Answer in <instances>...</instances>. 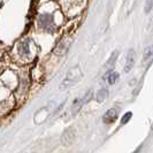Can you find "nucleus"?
I'll return each mask as SVG.
<instances>
[{"label": "nucleus", "mask_w": 153, "mask_h": 153, "mask_svg": "<svg viewBox=\"0 0 153 153\" xmlns=\"http://www.w3.org/2000/svg\"><path fill=\"white\" fill-rule=\"evenodd\" d=\"M83 77V73L81 70L79 66H75L69 70L67 73V76L63 79V82L60 85V89H68L70 86H73L74 84H76L77 82Z\"/></svg>", "instance_id": "f257e3e1"}, {"label": "nucleus", "mask_w": 153, "mask_h": 153, "mask_svg": "<svg viewBox=\"0 0 153 153\" xmlns=\"http://www.w3.org/2000/svg\"><path fill=\"white\" fill-rule=\"evenodd\" d=\"M75 136H76V131H75L74 128H69V129H67V130L63 132V135H62V137H61L62 144L66 146L70 145V144L74 142Z\"/></svg>", "instance_id": "f03ea898"}, {"label": "nucleus", "mask_w": 153, "mask_h": 153, "mask_svg": "<svg viewBox=\"0 0 153 153\" xmlns=\"http://www.w3.org/2000/svg\"><path fill=\"white\" fill-rule=\"evenodd\" d=\"M91 98H92V91H89L82 99H77L76 101L74 102V106L71 108V109H73V114H76L77 112L81 109V107H82L84 104H86L88 101H90Z\"/></svg>", "instance_id": "7ed1b4c3"}, {"label": "nucleus", "mask_w": 153, "mask_h": 153, "mask_svg": "<svg viewBox=\"0 0 153 153\" xmlns=\"http://www.w3.org/2000/svg\"><path fill=\"white\" fill-rule=\"evenodd\" d=\"M135 60H136V54H135V51L131 48L128 52V55H127V61L124 63V71L126 73H129L131 69L134 68V65H135Z\"/></svg>", "instance_id": "20e7f679"}, {"label": "nucleus", "mask_w": 153, "mask_h": 153, "mask_svg": "<svg viewBox=\"0 0 153 153\" xmlns=\"http://www.w3.org/2000/svg\"><path fill=\"white\" fill-rule=\"evenodd\" d=\"M117 116H119V109H116V108H111V109H108L107 112L104 114L102 121L105 123H112L117 119Z\"/></svg>", "instance_id": "39448f33"}, {"label": "nucleus", "mask_w": 153, "mask_h": 153, "mask_svg": "<svg viewBox=\"0 0 153 153\" xmlns=\"http://www.w3.org/2000/svg\"><path fill=\"white\" fill-rule=\"evenodd\" d=\"M69 44H70V40H63V42H61L59 45L56 46V48L54 50V53L56 54V55H63L68 51Z\"/></svg>", "instance_id": "423d86ee"}, {"label": "nucleus", "mask_w": 153, "mask_h": 153, "mask_svg": "<svg viewBox=\"0 0 153 153\" xmlns=\"http://www.w3.org/2000/svg\"><path fill=\"white\" fill-rule=\"evenodd\" d=\"M38 22L43 28H47V29H48V28L52 25V16L47 15V14L42 15L40 17H39Z\"/></svg>", "instance_id": "0eeeda50"}, {"label": "nucleus", "mask_w": 153, "mask_h": 153, "mask_svg": "<svg viewBox=\"0 0 153 153\" xmlns=\"http://www.w3.org/2000/svg\"><path fill=\"white\" fill-rule=\"evenodd\" d=\"M119 77H120L119 73H116V71H109V73H107L104 76V79H106L109 84H114L115 82H117Z\"/></svg>", "instance_id": "6e6552de"}, {"label": "nucleus", "mask_w": 153, "mask_h": 153, "mask_svg": "<svg viewBox=\"0 0 153 153\" xmlns=\"http://www.w3.org/2000/svg\"><path fill=\"white\" fill-rule=\"evenodd\" d=\"M152 58H153V47H152V46H150V47L145 48V51H144V55H143V61L146 63V62L150 61Z\"/></svg>", "instance_id": "1a4fd4ad"}, {"label": "nucleus", "mask_w": 153, "mask_h": 153, "mask_svg": "<svg viewBox=\"0 0 153 153\" xmlns=\"http://www.w3.org/2000/svg\"><path fill=\"white\" fill-rule=\"evenodd\" d=\"M107 97H108V91L106 89H101V90H99V91L97 92L96 99H97V101H99V102H102Z\"/></svg>", "instance_id": "9d476101"}, {"label": "nucleus", "mask_w": 153, "mask_h": 153, "mask_svg": "<svg viewBox=\"0 0 153 153\" xmlns=\"http://www.w3.org/2000/svg\"><path fill=\"white\" fill-rule=\"evenodd\" d=\"M19 52L22 55H28L29 54V43L28 42H23L19 46Z\"/></svg>", "instance_id": "9b49d317"}, {"label": "nucleus", "mask_w": 153, "mask_h": 153, "mask_svg": "<svg viewBox=\"0 0 153 153\" xmlns=\"http://www.w3.org/2000/svg\"><path fill=\"white\" fill-rule=\"evenodd\" d=\"M117 55H119V52L117 51H115L114 53L112 54V56L109 58V60L107 61V65H106V68H111L113 65H114V62L116 61V59H117Z\"/></svg>", "instance_id": "f8f14e48"}, {"label": "nucleus", "mask_w": 153, "mask_h": 153, "mask_svg": "<svg viewBox=\"0 0 153 153\" xmlns=\"http://www.w3.org/2000/svg\"><path fill=\"white\" fill-rule=\"evenodd\" d=\"M131 115H132V114H131V112H128V113H126V114L123 115L122 120H121V123H122V124H126L127 122H129Z\"/></svg>", "instance_id": "ddd939ff"}, {"label": "nucleus", "mask_w": 153, "mask_h": 153, "mask_svg": "<svg viewBox=\"0 0 153 153\" xmlns=\"http://www.w3.org/2000/svg\"><path fill=\"white\" fill-rule=\"evenodd\" d=\"M152 7H153V1H147V2H146V9H145L146 13H149Z\"/></svg>", "instance_id": "4468645a"}]
</instances>
